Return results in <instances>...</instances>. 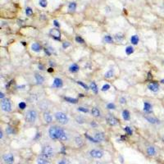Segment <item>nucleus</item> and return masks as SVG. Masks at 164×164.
<instances>
[{
  "label": "nucleus",
  "mask_w": 164,
  "mask_h": 164,
  "mask_svg": "<svg viewBox=\"0 0 164 164\" xmlns=\"http://www.w3.org/2000/svg\"><path fill=\"white\" fill-rule=\"evenodd\" d=\"M48 136L52 140H61L66 142L69 139L68 134L58 125H52L48 129Z\"/></svg>",
  "instance_id": "f257e3e1"
},
{
  "label": "nucleus",
  "mask_w": 164,
  "mask_h": 164,
  "mask_svg": "<svg viewBox=\"0 0 164 164\" xmlns=\"http://www.w3.org/2000/svg\"><path fill=\"white\" fill-rule=\"evenodd\" d=\"M41 154H43V155H44L47 157L51 159L52 157L55 156V149L51 144H46L42 147Z\"/></svg>",
  "instance_id": "f03ea898"
},
{
  "label": "nucleus",
  "mask_w": 164,
  "mask_h": 164,
  "mask_svg": "<svg viewBox=\"0 0 164 164\" xmlns=\"http://www.w3.org/2000/svg\"><path fill=\"white\" fill-rule=\"evenodd\" d=\"M38 117V113L35 109H30L26 112L25 120L28 123H35Z\"/></svg>",
  "instance_id": "7ed1b4c3"
},
{
  "label": "nucleus",
  "mask_w": 164,
  "mask_h": 164,
  "mask_svg": "<svg viewBox=\"0 0 164 164\" xmlns=\"http://www.w3.org/2000/svg\"><path fill=\"white\" fill-rule=\"evenodd\" d=\"M55 119L57 120V122L62 125H66L69 122V118L68 116L63 112H57L54 114Z\"/></svg>",
  "instance_id": "20e7f679"
},
{
  "label": "nucleus",
  "mask_w": 164,
  "mask_h": 164,
  "mask_svg": "<svg viewBox=\"0 0 164 164\" xmlns=\"http://www.w3.org/2000/svg\"><path fill=\"white\" fill-rule=\"evenodd\" d=\"M1 108L3 112H8L12 111V102L10 101V99L8 98H3L1 101Z\"/></svg>",
  "instance_id": "39448f33"
},
{
  "label": "nucleus",
  "mask_w": 164,
  "mask_h": 164,
  "mask_svg": "<svg viewBox=\"0 0 164 164\" xmlns=\"http://www.w3.org/2000/svg\"><path fill=\"white\" fill-rule=\"evenodd\" d=\"M90 156L93 158L95 159H100L104 156V151H102L101 149H93L90 151L89 153Z\"/></svg>",
  "instance_id": "423d86ee"
},
{
  "label": "nucleus",
  "mask_w": 164,
  "mask_h": 164,
  "mask_svg": "<svg viewBox=\"0 0 164 164\" xmlns=\"http://www.w3.org/2000/svg\"><path fill=\"white\" fill-rule=\"evenodd\" d=\"M106 121L108 122V124L110 125L111 126H115L119 124V121L117 118H115L114 116H112L111 114H109L108 116H107Z\"/></svg>",
  "instance_id": "0eeeda50"
},
{
  "label": "nucleus",
  "mask_w": 164,
  "mask_h": 164,
  "mask_svg": "<svg viewBox=\"0 0 164 164\" xmlns=\"http://www.w3.org/2000/svg\"><path fill=\"white\" fill-rule=\"evenodd\" d=\"M3 162L7 164H13L15 162V158L12 153H6L3 156Z\"/></svg>",
  "instance_id": "6e6552de"
},
{
  "label": "nucleus",
  "mask_w": 164,
  "mask_h": 164,
  "mask_svg": "<svg viewBox=\"0 0 164 164\" xmlns=\"http://www.w3.org/2000/svg\"><path fill=\"white\" fill-rule=\"evenodd\" d=\"M49 35H50L51 37H52L54 39L59 40V41L61 40V32H60V31L58 30V29H55V28L51 29L50 31H49Z\"/></svg>",
  "instance_id": "1a4fd4ad"
},
{
  "label": "nucleus",
  "mask_w": 164,
  "mask_h": 164,
  "mask_svg": "<svg viewBox=\"0 0 164 164\" xmlns=\"http://www.w3.org/2000/svg\"><path fill=\"white\" fill-rule=\"evenodd\" d=\"M146 153H147V155H148L149 157H154V156H156L157 153L156 147H154V146H153V145H150V146L147 147V149H146Z\"/></svg>",
  "instance_id": "9d476101"
},
{
  "label": "nucleus",
  "mask_w": 164,
  "mask_h": 164,
  "mask_svg": "<svg viewBox=\"0 0 164 164\" xmlns=\"http://www.w3.org/2000/svg\"><path fill=\"white\" fill-rule=\"evenodd\" d=\"M50 160H51L50 158L47 157L43 154H40L36 159V163H37V164H49Z\"/></svg>",
  "instance_id": "9b49d317"
},
{
  "label": "nucleus",
  "mask_w": 164,
  "mask_h": 164,
  "mask_svg": "<svg viewBox=\"0 0 164 164\" xmlns=\"http://www.w3.org/2000/svg\"><path fill=\"white\" fill-rule=\"evenodd\" d=\"M43 119L47 124H50L52 122V114L48 111H44L43 112Z\"/></svg>",
  "instance_id": "f8f14e48"
},
{
  "label": "nucleus",
  "mask_w": 164,
  "mask_h": 164,
  "mask_svg": "<svg viewBox=\"0 0 164 164\" xmlns=\"http://www.w3.org/2000/svg\"><path fill=\"white\" fill-rule=\"evenodd\" d=\"M94 139L96 140L97 143H99V142H103L105 140V135L104 133L103 132H100V131H96L94 133Z\"/></svg>",
  "instance_id": "ddd939ff"
},
{
  "label": "nucleus",
  "mask_w": 164,
  "mask_h": 164,
  "mask_svg": "<svg viewBox=\"0 0 164 164\" xmlns=\"http://www.w3.org/2000/svg\"><path fill=\"white\" fill-rule=\"evenodd\" d=\"M144 118L147 120V122H149L151 124L156 125L160 123V121H159L157 118H155V117H153V116H152V115H147V116L144 117Z\"/></svg>",
  "instance_id": "4468645a"
},
{
  "label": "nucleus",
  "mask_w": 164,
  "mask_h": 164,
  "mask_svg": "<svg viewBox=\"0 0 164 164\" xmlns=\"http://www.w3.org/2000/svg\"><path fill=\"white\" fill-rule=\"evenodd\" d=\"M148 89L152 92L156 93V92L158 91V90H159V85H158L157 83H155V82L149 83V84L148 85Z\"/></svg>",
  "instance_id": "2eb2a0df"
},
{
  "label": "nucleus",
  "mask_w": 164,
  "mask_h": 164,
  "mask_svg": "<svg viewBox=\"0 0 164 164\" xmlns=\"http://www.w3.org/2000/svg\"><path fill=\"white\" fill-rule=\"evenodd\" d=\"M63 85V81L60 78H55L52 83V86L55 88H62Z\"/></svg>",
  "instance_id": "dca6fc26"
},
{
  "label": "nucleus",
  "mask_w": 164,
  "mask_h": 164,
  "mask_svg": "<svg viewBox=\"0 0 164 164\" xmlns=\"http://www.w3.org/2000/svg\"><path fill=\"white\" fill-rule=\"evenodd\" d=\"M74 142H75V144L76 145L79 147V148H80V147H82L83 145H84V139H82V138L80 137V136H76V137H75L74 139Z\"/></svg>",
  "instance_id": "f3484780"
},
{
  "label": "nucleus",
  "mask_w": 164,
  "mask_h": 164,
  "mask_svg": "<svg viewBox=\"0 0 164 164\" xmlns=\"http://www.w3.org/2000/svg\"><path fill=\"white\" fill-rule=\"evenodd\" d=\"M35 80H36L38 85H42L44 82V77L42 75H40V74H37L36 73L35 75Z\"/></svg>",
  "instance_id": "a211bd4d"
},
{
  "label": "nucleus",
  "mask_w": 164,
  "mask_h": 164,
  "mask_svg": "<svg viewBox=\"0 0 164 164\" xmlns=\"http://www.w3.org/2000/svg\"><path fill=\"white\" fill-rule=\"evenodd\" d=\"M90 112H91L92 116L94 117V118H99L101 116V112H100L98 108H93Z\"/></svg>",
  "instance_id": "6ab92c4d"
},
{
  "label": "nucleus",
  "mask_w": 164,
  "mask_h": 164,
  "mask_svg": "<svg viewBox=\"0 0 164 164\" xmlns=\"http://www.w3.org/2000/svg\"><path fill=\"white\" fill-rule=\"evenodd\" d=\"M31 49H32L34 52H39L41 51L42 48H41V46L39 45L38 43H34L32 45H31Z\"/></svg>",
  "instance_id": "aec40b11"
},
{
  "label": "nucleus",
  "mask_w": 164,
  "mask_h": 164,
  "mask_svg": "<svg viewBox=\"0 0 164 164\" xmlns=\"http://www.w3.org/2000/svg\"><path fill=\"white\" fill-rule=\"evenodd\" d=\"M79 69H80L79 66L77 64H76V63H73V64H72L69 66V72H72V73L77 72L79 71Z\"/></svg>",
  "instance_id": "412c9836"
},
{
  "label": "nucleus",
  "mask_w": 164,
  "mask_h": 164,
  "mask_svg": "<svg viewBox=\"0 0 164 164\" xmlns=\"http://www.w3.org/2000/svg\"><path fill=\"white\" fill-rule=\"evenodd\" d=\"M152 105L149 102H144V111L146 112H150L152 111Z\"/></svg>",
  "instance_id": "4be33fe9"
},
{
  "label": "nucleus",
  "mask_w": 164,
  "mask_h": 164,
  "mask_svg": "<svg viewBox=\"0 0 164 164\" xmlns=\"http://www.w3.org/2000/svg\"><path fill=\"white\" fill-rule=\"evenodd\" d=\"M76 2H71L69 4H68V10L69 12H75L76 9Z\"/></svg>",
  "instance_id": "5701e85b"
},
{
  "label": "nucleus",
  "mask_w": 164,
  "mask_h": 164,
  "mask_svg": "<svg viewBox=\"0 0 164 164\" xmlns=\"http://www.w3.org/2000/svg\"><path fill=\"white\" fill-rule=\"evenodd\" d=\"M113 76H114V69H113V68H111V69H109L108 72L105 73L104 77L106 79H110L112 78Z\"/></svg>",
  "instance_id": "b1692460"
},
{
  "label": "nucleus",
  "mask_w": 164,
  "mask_h": 164,
  "mask_svg": "<svg viewBox=\"0 0 164 164\" xmlns=\"http://www.w3.org/2000/svg\"><path fill=\"white\" fill-rule=\"evenodd\" d=\"M90 89H91L92 91L94 92V94H97L98 91V86H97V85H96V83L95 82H91L90 83Z\"/></svg>",
  "instance_id": "393cba45"
},
{
  "label": "nucleus",
  "mask_w": 164,
  "mask_h": 164,
  "mask_svg": "<svg viewBox=\"0 0 164 164\" xmlns=\"http://www.w3.org/2000/svg\"><path fill=\"white\" fill-rule=\"evenodd\" d=\"M114 39H115L116 41H118V42H122V41H123V39H124V35H123L122 34H121V33L116 34V35H114Z\"/></svg>",
  "instance_id": "a878e982"
},
{
  "label": "nucleus",
  "mask_w": 164,
  "mask_h": 164,
  "mask_svg": "<svg viewBox=\"0 0 164 164\" xmlns=\"http://www.w3.org/2000/svg\"><path fill=\"white\" fill-rule=\"evenodd\" d=\"M122 118H123V119H124L125 121H128V120H130L131 116H130V112H129V111H127V110H123V112H122Z\"/></svg>",
  "instance_id": "bb28decb"
},
{
  "label": "nucleus",
  "mask_w": 164,
  "mask_h": 164,
  "mask_svg": "<svg viewBox=\"0 0 164 164\" xmlns=\"http://www.w3.org/2000/svg\"><path fill=\"white\" fill-rule=\"evenodd\" d=\"M139 41V39L137 35H132L131 37V42L132 44H135V45L137 44Z\"/></svg>",
  "instance_id": "cd10ccee"
},
{
  "label": "nucleus",
  "mask_w": 164,
  "mask_h": 164,
  "mask_svg": "<svg viewBox=\"0 0 164 164\" xmlns=\"http://www.w3.org/2000/svg\"><path fill=\"white\" fill-rule=\"evenodd\" d=\"M64 99H65L66 102L70 103V104H76L78 102V100L76 98H70V97H64Z\"/></svg>",
  "instance_id": "c85d7f7f"
},
{
  "label": "nucleus",
  "mask_w": 164,
  "mask_h": 164,
  "mask_svg": "<svg viewBox=\"0 0 164 164\" xmlns=\"http://www.w3.org/2000/svg\"><path fill=\"white\" fill-rule=\"evenodd\" d=\"M104 42L108 43V44H112L113 42V39L110 35H105L104 38Z\"/></svg>",
  "instance_id": "c756f323"
},
{
  "label": "nucleus",
  "mask_w": 164,
  "mask_h": 164,
  "mask_svg": "<svg viewBox=\"0 0 164 164\" xmlns=\"http://www.w3.org/2000/svg\"><path fill=\"white\" fill-rule=\"evenodd\" d=\"M133 52H134V48H133L132 46L126 47V48H125V53H126L127 55H131V53H133Z\"/></svg>",
  "instance_id": "7c9ffc66"
},
{
  "label": "nucleus",
  "mask_w": 164,
  "mask_h": 164,
  "mask_svg": "<svg viewBox=\"0 0 164 164\" xmlns=\"http://www.w3.org/2000/svg\"><path fill=\"white\" fill-rule=\"evenodd\" d=\"M57 164H70V162L66 158H61L57 162Z\"/></svg>",
  "instance_id": "2f4dec72"
},
{
  "label": "nucleus",
  "mask_w": 164,
  "mask_h": 164,
  "mask_svg": "<svg viewBox=\"0 0 164 164\" xmlns=\"http://www.w3.org/2000/svg\"><path fill=\"white\" fill-rule=\"evenodd\" d=\"M76 122L77 123H80V124H83L85 122V119H84V118H82L81 116H77L76 118Z\"/></svg>",
  "instance_id": "473e14b6"
},
{
  "label": "nucleus",
  "mask_w": 164,
  "mask_h": 164,
  "mask_svg": "<svg viewBox=\"0 0 164 164\" xmlns=\"http://www.w3.org/2000/svg\"><path fill=\"white\" fill-rule=\"evenodd\" d=\"M39 6L44 8V7L48 6V1H47V0H39Z\"/></svg>",
  "instance_id": "72a5a7b5"
},
{
  "label": "nucleus",
  "mask_w": 164,
  "mask_h": 164,
  "mask_svg": "<svg viewBox=\"0 0 164 164\" xmlns=\"http://www.w3.org/2000/svg\"><path fill=\"white\" fill-rule=\"evenodd\" d=\"M124 131H125V133H126L128 135H131L133 134V131L131 130V127H129V126H125L124 128Z\"/></svg>",
  "instance_id": "f704fd0d"
},
{
  "label": "nucleus",
  "mask_w": 164,
  "mask_h": 164,
  "mask_svg": "<svg viewBox=\"0 0 164 164\" xmlns=\"http://www.w3.org/2000/svg\"><path fill=\"white\" fill-rule=\"evenodd\" d=\"M26 15L28 16V17H31L33 14V10L31 8V7H26Z\"/></svg>",
  "instance_id": "c9c22d12"
},
{
  "label": "nucleus",
  "mask_w": 164,
  "mask_h": 164,
  "mask_svg": "<svg viewBox=\"0 0 164 164\" xmlns=\"http://www.w3.org/2000/svg\"><path fill=\"white\" fill-rule=\"evenodd\" d=\"M77 84L80 85H81V86H82L85 90H89V89H90V88H89V86H88L87 85H85V83H83L82 81H80V80H79V81H77Z\"/></svg>",
  "instance_id": "e433bc0d"
},
{
  "label": "nucleus",
  "mask_w": 164,
  "mask_h": 164,
  "mask_svg": "<svg viewBox=\"0 0 164 164\" xmlns=\"http://www.w3.org/2000/svg\"><path fill=\"white\" fill-rule=\"evenodd\" d=\"M77 110L79 112H84V113H87L89 112V109L86 108H84V107H79L77 108Z\"/></svg>",
  "instance_id": "4c0bfd02"
},
{
  "label": "nucleus",
  "mask_w": 164,
  "mask_h": 164,
  "mask_svg": "<svg viewBox=\"0 0 164 164\" xmlns=\"http://www.w3.org/2000/svg\"><path fill=\"white\" fill-rule=\"evenodd\" d=\"M109 89H110V85H108V84H105V85H104L103 87H102L101 90H102V91H104H104H108V90Z\"/></svg>",
  "instance_id": "58836bf2"
},
{
  "label": "nucleus",
  "mask_w": 164,
  "mask_h": 164,
  "mask_svg": "<svg viewBox=\"0 0 164 164\" xmlns=\"http://www.w3.org/2000/svg\"><path fill=\"white\" fill-rule=\"evenodd\" d=\"M76 41L77 43H80V44H84V43H85V40L82 39L80 36H76Z\"/></svg>",
  "instance_id": "ea45409f"
},
{
  "label": "nucleus",
  "mask_w": 164,
  "mask_h": 164,
  "mask_svg": "<svg viewBox=\"0 0 164 164\" xmlns=\"http://www.w3.org/2000/svg\"><path fill=\"white\" fill-rule=\"evenodd\" d=\"M18 106H19V108H21V109L23 110V109H25L26 108V104L25 102H21Z\"/></svg>",
  "instance_id": "a19ab883"
},
{
  "label": "nucleus",
  "mask_w": 164,
  "mask_h": 164,
  "mask_svg": "<svg viewBox=\"0 0 164 164\" xmlns=\"http://www.w3.org/2000/svg\"><path fill=\"white\" fill-rule=\"evenodd\" d=\"M85 137L87 138L88 139H90V140L91 142H93V143H97V142H96V140L94 139V138H92L91 136H90L88 134H85Z\"/></svg>",
  "instance_id": "79ce46f5"
},
{
  "label": "nucleus",
  "mask_w": 164,
  "mask_h": 164,
  "mask_svg": "<svg viewBox=\"0 0 164 164\" xmlns=\"http://www.w3.org/2000/svg\"><path fill=\"white\" fill-rule=\"evenodd\" d=\"M107 108H108V109H115V108H116V106H115L114 104L110 103V104H108L107 105Z\"/></svg>",
  "instance_id": "37998d69"
},
{
  "label": "nucleus",
  "mask_w": 164,
  "mask_h": 164,
  "mask_svg": "<svg viewBox=\"0 0 164 164\" xmlns=\"http://www.w3.org/2000/svg\"><path fill=\"white\" fill-rule=\"evenodd\" d=\"M13 129L12 128V127H7V133L8 134V135H12V134H13Z\"/></svg>",
  "instance_id": "c03bdc74"
},
{
  "label": "nucleus",
  "mask_w": 164,
  "mask_h": 164,
  "mask_svg": "<svg viewBox=\"0 0 164 164\" xmlns=\"http://www.w3.org/2000/svg\"><path fill=\"white\" fill-rule=\"evenodd\" d=\"M69 46H70V43H69V42H64V43L62 44L63 48H68Z\"/></svg>",
  "instance_id": "a18cd8bd"
},
{
  "label": "nucleus",
  "mask_w": 164,
  "mask_h": 164,
  "mask_svg": "<svg viewBox=\"0 0 164 164\" xmlns=\"http://www.w3.org/2000/svg\"><path fill=\"white\" fill-rule=\"evenodd\" d=\"M53 24H54V26H56V27H58V28L60 27V24H59V22L58 21H56V20H54V21H53Z\"/></svg>",
  "instance_id": "49530a36"
},
{
  "label": "nucleus",
  "mask_w": 164,
  "mask_h": 164,
  "mask_svg": "<svg viewBox=\"0 0 164 164\" xmlns=\"http://www.w3.org/2000/svg\"><path fill=\"white\" fill-rule=\"evenodd\" d=\"M120 102H121L122 104H124L126 103V99H125L124 97H122V98H121V99H120Z\"/></svg>",
  "instance_id": "de8ad7c7"
},
{
  "label": "nucleus",
  "mask_w": 164,
  "mask_h": 164,
  "mask_svg": "<svg viewBox=\"0 0 164 164\" xmlns=\"http://www.w3.org/2000/svg\"><path fill=\"white\" fill-rule=\"evenodd\" d=\"M0 98H1V99H3V98H4V94H3V92L0 93Z\"/></svg>",
  "instance_id": "09e8293b"
},
{
  "label": "nucleus",
  "mask_w": 164,
  "mask_h": 164,
  "mask_svg": "<svg viewBox=\"0 0 164 164\" xmlns=\"http://www.w3.org/2000/svg\"><path fill=\"white\" fill-rule=\"evenodd\" d=\"M3 131L1 130V131H0V139H3Z\"/></svg>",
  "instance_id": "8fccbe9b"
},
{
  "label": "nucleus",
  "mask_w": 164,
  "mask_h": 164,
  "mask_svg": "<svg viewBox=\"0 0 164 164\" xmlns=\"http://www.w3.org/2000/svg\"><path fill=\"white\" fill-rule=\"evenodd\" d=\"M39 68L40 69V70H44V67H43V66L41 65V64H40V65H39Z\"/></svg>",
  "instance_id": "3c124183"
},
{
  "label": "nucleus",
  "mask_w": 164,
  "mask_h": 164,
  "mask_svg": "<svg viewBox=\"0 0 164 164\" xmlns=\"http://www.w3.org/2000/svg\"><path fill=\"white\" fill-rule=\"evenodd\" d=\"M48 72H53V69H52V67H50L49 69H48Z\"/></svg>",
  "instance_id": "603ef678"
},
{
  "label": "nucleus",
  "mask_w": 164,
  "mask_h": 164,
  "mask_svg": "<svg viewBox=\"0 0 164 164\" xmlns=\"http://www.w3.org/2000/svg\"><path fill=\"white\" fill-rule=\"evenodd\" d=\"M162 141H163V142L164 143V136H163V137H162Z\"/></svg>",
  "instance_id": "864d4df0"
},
{
  "label": "nucleus",
  "mask_w": 164,
  "mask_h": 164,
  "mask_svg": "<svg viewBox=\"0 0 164 164\" xmlns=\"http://www.w3.org/2000/svg\"><path fill=\"white\" fill-rule=\"evenodd\" d=\"M161 83H163V84H164V80H161Z\"/></svg>",
  "instance_id": "5fc2aeb1"
}]
</instances>
